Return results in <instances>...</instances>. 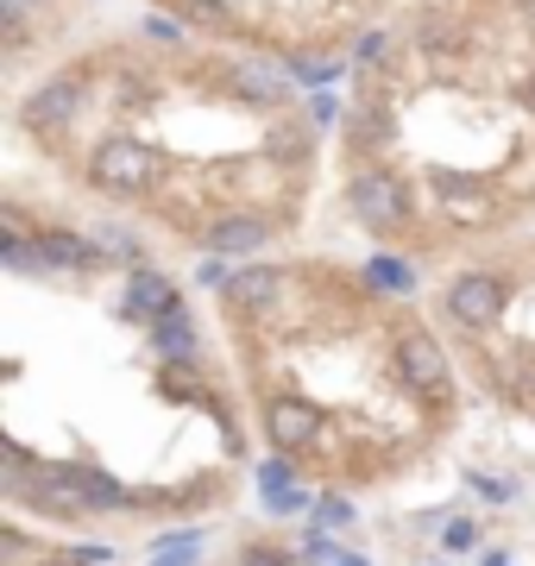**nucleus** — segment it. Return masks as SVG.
Listing matches in <instances>:
<instances>
[{
    "label": "nucleus",
    "instance_id": "obj_16",
    "mask_svg": "<svg viewBox=\"0 0 535 566\" xmlns=\"http://www.w3.org/2000/svg\"><path fill=\"white\" fill-rule=\"evenodd\" d=\"M0 264L7 271H20V277H39V240H0Z\"/></svg>",
    "mask_w": 535,
    "mask_h": 566
},
{
    "label": "nucleus",
    "instance_id": "obj_27",
    "mask_svg": "<svg viewBox=\"0 0 535 566\" xmlns=\"http://www.w3.org/2000/svg\"><path fill=\"white\" fill-rule=\"evenodd\" d=\"M145 32H151L158 44H177V39H183V25H177V20H145Z\"/></svg>",
    "mask_w": 535,
    "mask_h": 566
},
{
    "label": "nucleus",
    "instance_id": "obj_1",
    "mask_svg": "<svg viewBox=\"0 0 535 566\" xmlns=\"http://www.w3.org/2000/svg\"><path fill=\"white\" fill-rule=\"evenodd\" d=\"M151 182H158V151L145 139H133V133H107V139L88 151V189H102V196L133 202Z\"/></svg>",
    "mask_w": 535,
    "mask_h": 566
},
{
    "label": "nucleus",
    "instance_id": "obj_10",
    "mask_svg": "<svg viewBox=\"0 0 535 566\" xmlns=\"http://www.w3.org/2000/svg\"><path fill=\"white\" fill-rule=\"evenodd\" d=\"M39 264L44 271H95L102 252L88 233H70V227H39Z\"/></svg>",
    "mask_w": 535,
    "mask_h": 566
},
{
    "label": "nucleus",
    "instance_id": "obj_23",
    "mask_svg": "<svg viewBox=\"0 0 535 566\" xmlns=\"http://www.w3.org/2000/svg\"><path fill=\"white\" fill-rule=\"evenodd\" d=\"M347 523H353L347 497H322V504H315V528H347Z\"/></svg>",
    "mask_w": 535,
    "mask_h": 566
},
{
    "label": "nucleus",
    "instance_id": "obj_6",
    "mask_svg": "<svg viewBox=\"0 0 535 566\" xmlns=\"http://www.w3.org/2000/svg\"><path fill=\"white\" fill-rule=\"evenodd\" d=\"M57 472V485H70L76 497H83V510L88 516H120V510H145V497L139 491H126L114 472H102V465H51Z\"/></svg>",
    "mask_w": 535,
    "mask_h": 566
},
{
    "label": "nucleus",
    "instance_id": "obj_2",
    "mask_svg": "<svg viewBox=\"0 0 535 566\" xmlns=\"http://www.w3.org/2000/svg\"><path fill=\"white\" fill-rule=\"evenodd\" d=\"M347 208L371 227V233H397V227L410 221V182L391 177V170H353Z\"/></svg>",
    "mask_w": 535,
    "mask_h": 566
},
{
    "label": "nucleus",
    "instance_id": "obj_9",
    "mask_svg": "<svg viewBox=\"0 0 535 566\" xmlns=\"http://www.w3.org/2000/svg\"><path fill=\"white\" fill-rule=\"evenodd\" d=\"M170 308H183V296H177V283L165 277V271H133V283H126L120 296V315L126 322H165Z\"/></svg>",
    "mask_w": 535,
    "mask_h": 566
},
{
    "label": "nucleus",
    "instance_id": "obj_20",
    "mask_svg": "<svg viewBox=\"0 0 535 566\" xmlns=\"http://www.w3.org/2000/svg\"><path fill=\"white\" fill-rule=\"evenodd\" d=\"M441 547H448V554H473V547H479V523L448 516V523H441Z\"/></svg>",
    "mask_w": 535,
    "mask_h": 566
},
{
    "label": "nucleus",
    "instance_id": "obj_17",
    "mask_svg": "<svg viewBox=\"0 0 535 566\" xmlns=\"http://www.w3.org/2000/svg\"><path fill=\"white\" fill-rule=\"evenodd\" d=\"M466 485H473L485 504H516V479H511V472L497 479V472H479V465H473V472H466Z\"/></svg>",
    "mask_w": 535,
    "mask_h": 566
},
{
    "label": "nucleus",
    "instance_id": "obj_15",
    "mask_svg": "<svg viewBox=\"0 0 535 566\" xmlns=\"http://www.w3.org/2000/svg\"><path fill=\"white\" fill-rule=\"evenodd\" d=\"M366 283H371V290H391V296H397V290L410 296L416 271H410V264H403V259H371V264H366Z\"/></svg>",
    "mask_w": 535,
    "mask_h": 566
},
{
    "label": "nucleus",
    "instance_id": "obj_5",
    "mask_svg": "<svg viewBox=\"0 0 535 566\" xmlns=\"http://www.w3.org/2000/svg\"><path fill=\"white\" fill-rule=\"evenodd\" d=\"M76 114H83V82L70 76V70L63 76H44L20 102L25 133H63V126H76Z\"/></svg>",
    "mask_w": 535,
    "mask_h": 566
},
{
    "label": "nucleus",
    "instance_id": "obj_12",
    "mask_svg": "<svg viewBox=\"0 0 535 566\" xmlns=\"http://www.w3.org/2000/svg\"><path fill=\"white\" fill-rule=\"evenodd\" d=\"M145 334H151V346H158V353H165V359H177V365H189L196 359V322H189V308H170L165 322H151L145 327Z\"/></svg>",
    "mask_w": 535,
    "mask_h": 566
},
{
    "label": "nucleus",
    "instance_id": "obj_11",
    "mask_svg": "<svg viewBox=\"0 0 535 566\" xmlns=\"http://www.w3.org/2000/svg\"><path fill=\"white\" fill-rule=\"evenodd\" d=\"M271 240V221L265 214H221V221H208L202 227V245L208 252H259V245Z\"/></svg>",
    "mask_w": 535,
    "mask_h": 566
},
{
    "label": "nucleus",
    "instance_id": "obj_18",
    "mask_svg": "<svg viewBox=\"0 0 535 566\" xmlns=\"http://www.w3.org/2000/svg\"><path fill=\"white\" fill-rule=\"evenodd\" d=\"M265 151L271 158H310V126H271Z\"/></svg>",
    "mask_w": 535,
    "mask_h": 566
},
{
    "label": "nucleus",
    "instance_id": "obj_3",
    "mask_svg": "<svg viewBox=\"0 0 535 566\" xmlns=\"http://www.w3.org/2000/svg\"><path fill=\"white\" fill-rule=\"evenodd\" d=\"M441 315L453 327H466V334H485L504 315V277H492V271H460L441 290Z\"/></svg>",
    "mask_w": 535,
    "mask_h": 566
},
{
    "label": "nucleus",
    "instance_id": "obj_14",
    "mask_svg": "<svg viewBox=\"0 0 535 566\" xmlns=\"http://www.w3.org/2000/svg\"><path fill=\"white\" fill-rule=\"evenodd\" d=\"M88 240H95L102 264H139V233H126V227H95Z\"/></svg>",
    "mask_w": 535,
    "mask_h": 566
},
{
    "label": "nucleus",
    "instance_id": "obj_31",
    "mask_svg": "<svg viewBox=\"0 0 535 566\" xmlns=\"http://www.w3.org/2000/svg\"><path fill=\"white\" fill-rule=\"evenodd\" d=\"M485 566H511V560H497V554H485Z\"/></svg>",
    "mask_w": 535,
    "mask_h": 566
},
{
    "label": "nucleus",
    "instance_id": "obj_13",
    "mask_svg": "<svg viewBox=\"0 0 535 566\" xmlns=\"http://www.w3.org/2000/svg\"><path fill=\"white\" fill-rule=\"evenodd\" d=\"M145 566H202V528H170L151 535V560Z\"/></svg>",
    "mask_w": 535,
    "mask_h": 566
},
{
    "label": "nucleus",
    "instance_id": "obj_19",
    "mask_svg": "<svg viewBox=\"0 0 535 566\" xmlns=\"http://www.w3.org/2000/svg\"><path fill=\"white\" fill-rule=\"evenodd\" d=\"M340 70H347V63H334V57H296V63H290V76L303 82V88H328Z\"/></svg>",
    "mask_w": 535,
    "mask_h": 566
},
{
    "label": "nucleus",
    "instance_id": "obj_29",
    "mask_svg": "<svg viewBox=\"0 0 535 566\" xmlns=\"http://www.w3.org/2000/svg\"><path fill=\"white\" fill-rule=\"evenodd\" d=\"M39 566H83V560H76V554H70V547H63V554H44Z\"/></svg>",
    "mask_w": 535,
    "mask_h": 566
},
{
    "label": "nucleus",
    "instance_id": "obj_4",
    "mask_svg": "<svg viewBox=\"0 0 535 566\" xmlns=\"http://www.w3.org/2000/svg\"><path fill=\"white\" fill-rule=\"evenodd\" d=\"M391 365L416 397H441V385H448V353H441V340L422 334V327H403V334H397Z\"/></svg>",
    "mask_w": 535,
    "mask_h": 566
},
{
    "label": "nucleus",
    "instance_id": "obj_22",
    "mask_svg": "<svg viewBox=\"0 0 535 566\" xmlns=\"http://www.w3.org/2000/svg\"><path fill=\"white\" fill-rule=\"evenodd\" d=\"M233 566H290V554L284 547H271V542H246Z\"/></svg>",
    "mask_w": 535,
    "mask_h": 566
},
{
    "label": "nucleus",
    "instance_id": "obj_28",
    "mask_svg": "<svg viewBox=\"0 0 535 566\" xmlns=\"http://www.w3.org/2000/svg\"><path fill=\"white\" fill-rule=\"evenodd\" d=\"M334 120V102H328V95H315V102H310V126H328Z\"/></svg>",
    "mask_w": 535,
    "mask_h": 566
},
{
    "label": "nucleus",
    "instance_id": "obj_25",
    "mask_svg": "<svg viewBox=\"0 0 535 566\" xmlns=\"http://www.w3.org/2000/svg\"><path fill=\"white\" fill-rule=\"evenodd\" d=\"M385 44H391L385 32H359V44H353V63H378V57H385Z\"/></svg>",
    "mask_w": 535,
    "mask_h": 566
},
{
    "label": "nucleus",
    "instance_id": "obj_24",
    "mask_svg": "<svg viewBox=\"0 0 535 566\" xmlns=\"http://www.w3.org/2000/svg\"><path fill=\"white\" fill-rule=\"evenodd\" d=\"M271 504V516H303V510H310V491L296 485V491H277V497H265Z\"/></svg>",
    "mask_w": 535,
    "mask_h": 566
},
{
    "label": "nucleus",
    "instance_id": "obj_26",
    "mask_svg": "<svg viewBox=\"0 0 535 566\" xmlns=\"http://www.w3.org/2000/svg\"><path fill=\"white\" fill-rule=\"evenodd\" d=\"M70 554H76L83 566H107V560H114V547H107V542H83V547H70Z\"/></svg>",
    "mask_w": 535,
    "mask_h": 566
},
{
    "label": "nucleus",
    "instance_id": "obj_7",
    "mask_svg": "<svg viewBox=\"0 0 535 566\" xmlns=\"http://www.w3.org/2000/svg\"><path fill=\"white\" fill-rule=\"evenodd\" d=\"M265 434L277 453H303V447L322 434V416H315V403H303V397H265Z\"/></svg>",
    "mask_w": 535,
    "mask_h": 566
},
{
    "label": "nucleus",
    "instance_id": "obj_8",
    "mask_svg": "<svg viewBox=\"0 0 535 566\" xmlns=\"http://www.w3.org/2000/svg\"><path fill=\"white\" fill-rule=\"evenodd\" d=\"M284 271H277V264H246V271H233V277H227V308H233V315H265L271 303H277V296H284Z\"/></svg>",
    "mask_w": 535,
    "mask_h": 566
},
{
    "label": "nucleus",
    "instance_id": "obj_30",
    "mask_svg": "<svg viewBox=\"0 0 535 566\" xmlns=\"http://www.w3.org/2000/svg\"><path fill=\"white\" fill-rule=\"evenodd\" d=\"M523 20H529V32H535V0H523Z\"/></svg>",
    "mask_w": 535,
    "mask_h": 566
},
{
    "label": "nucleus",
    "instance_id": "obj_21",
    "mask_svg": "<svg viewBox=\"0 0 535 566\" xmlns=\"http://www.w3.org/2000/svg\"><path fill=\"white\" fill-rule=\"evenodd\" d=\"M259 491H265V497H277V491H296V472H290V460H265V465H259Z\"/></svg>",
    "mask_w": 535,
    "mask_h": 566
}]
</instances>
